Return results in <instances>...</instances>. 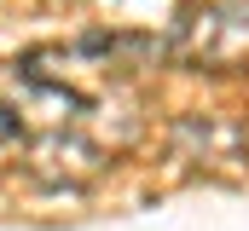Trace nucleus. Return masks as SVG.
<instances>
[{
  "label": "nucleus",
  "instance_id": "f257e3e1",
  "mask_svg": "<svg viewBox=\"0 0 249 231\" xmlns=\"http://www.w3.org/2000/svg\"><path fill=\"white\" fill-rule=\"evenodd\" d=\"M180 52L203 69H226L249 58V0H203L180 23Z\"/></svg>",
  "mask_w": 249,
  "mask_h": 231
},
{
  "label": "nucleus",
  "instance_id": "f03ea898",
  "mask_svg": "<svg viewBox=\"0 0 249 231\" xmlns=\"http://www.w3.org/2000/svg\"><path fill=\"white\" fill-rule=\"evenodd\" d=\"M174 145L186 150L191 162H209V168H238L249 156V133L232 116H186L174 127Z\"/></svg>",
  "mask_w": 249,
  "mask_h": 231
}]
</instances>
